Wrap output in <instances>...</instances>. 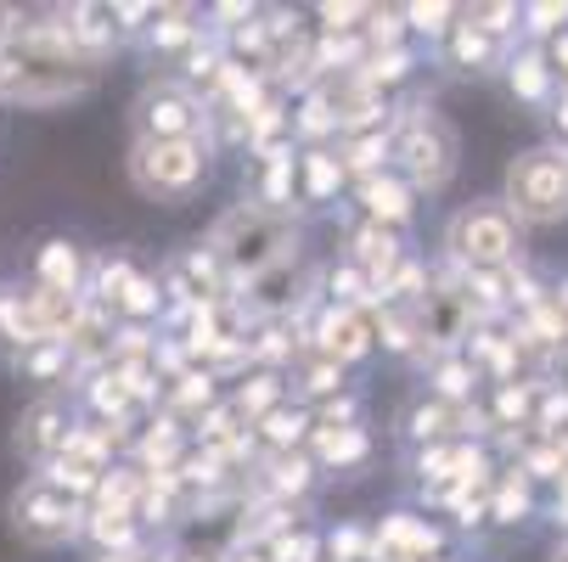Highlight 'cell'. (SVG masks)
<instances>
[{
  "label": "cell",
  "instance_id": "cell-6",
  "mask_svg": "<svg viewBox=\"0 0 568 562\" xmlns=\"http://www.w3.org/2000/svg\"><path fill=\"white\" fill-rule=\"evenodd\" d=\"M141 124L152 130L146 141H192V102L181 91H152L141 102Z\"/></svg>",
  "mask_w": 568,
  "mask_h": 562
},
{
  "label": "cell",
  "instance_id": "cell-9",
  "mask_svg": "<svg viewBox=\"0 0 568 562\" xmlns=\"http://www.w3.org/2000/svg\"><path fill=\"white\" fill-rule=\"evenodd\" d=\"M310 186H315V197H327V192L338 186V170H333V164H327V157H321V152L310 157Z\"/></svg>",
  "mask_w": 568,
  "mask_h": 562
},
{
  "label": "cell",
  "instance_id": "cell-1",
  "mask_svg": "<svg viewBox=\"0 0 568 562\" xmlns=\"http://www.w3.org/2000/svg\"><path fill=\"white\" fill-rule=\"evenodd\" d=\"M85 79H91V68L45 34H34L12 57H0V91L18 96V102H57V96L79 91Z\"/></svg>",
  "mask_w": 568,
  "mask_h": 562
},
{
  "label": "cell",
  "instance_id": "cell-3",
  "mask_svg": "<svg viewBox=\"0 0 568 562\" xmlns=\"http://www.w3.org/2000/svg\"><path fill=\"white\" fill-rule=\"evenodd\" d=\"M287 243V225L282 219H265L260 208H242V214H225L220 231H214V248L236 265V270H265Z\"/></svg>",
  "mask_w": 568,
  "mask_h": 562
},
{
  "label": "cell",
  "instance_id": "cell-5",
  "mask_svg": "<svg viewBox=\"0 0 568 562\" xmlns=\"http://www.w3.org/2000/svg\"><path fill=\"white\" fill-rule=\"evenodd\" d=\"M18 529L29 540H62V534H73V501H62L57 490L34 484L29 495H18Z\"/></svg>",
  "mask_w": 568,
  "mask_h": 562
},
{
  "label": "cell",
  "instance_id": "cell-7",
  "mask_svg": "<svg viewBox=\"0 0 568 562\" xmlns=\"http://www.w3.org/2000/svg\"><path fill=\"white\" fill-rule=\"evenodd\" d=\"M40 276H45V287H51V293H68V287H73V276H79V254H73L68 243H51V248L40 254Z\"/></svg>",
  "mask_w": 568,
  "mask_h": 562
},
{
  "label": "cell",
  "instance_id": "cell-11",
  "mask_svg": "<svg viewBox=\"0 0 568 562\" xmlns=\"http://www.w3.org/2000/svg\"><path fill=\"white\" fill-rule=\"evenodd\" d=\"M108 562H141V556H108Z\"/></svg>",
  "mask_w": 568,
  "mask_h": 562
},
{
  "label": "cell",
  "instance_id": "cell-10",
  "mask_svg": "<svg viewBox=\"0 0 568 562\" xmlns=\"http://www.w3.org/2000/svg\"><path fill=\"white\" fill-rule=\"evenodd\" d=\"M366 197H372V208H377V214H383V208H388V214H399V192H394V186H372Z\"/></svg>",
  "mask_w": 568,
  "mask_h": 562
},
{
  "label": "cell",
  "instance_id": "cell-2",
  "mask_svg": "<svg viewBox=\"0 0 568 562\" xmlns=\"http://www.w3.org/2000/svg\"><path fill=\"white\" fill-rule=\"evenodd\" d=\"M209 175V157L197 141H141L135 146V181L146 197H192Z\"/></svg>",
  "mask_w": 568,
  "mask_h": 562
},
{
  "label": "cell",
  "instance_id": "cell-4",
  "mask_svg": "<svg viewBox=\"0 0 568 562\" xmlns=\"http://www.w3.org/2000/svg\"><path fill=\"white\" fill-rule=\"evenodd\" d=\"M513 197L529 214H557V208H568V181H562L557 164H546V157H524L513 170Z\"/></svg>",
  "mask_w": 568,
  "mask_h": 562
},
{
  "label": "cell",
  "instance_id": "cell-8",
  "mask_svg": "<svg viewBox=\"0 0 568 562\" xmlns=\"http://www.w3.org/2000/svg\"><path fill=\"white\" fill-rule=\"evenodd\" d=\"M57 422H62V411L51 406V399H45V406H34V411H29V433H23V450L45 456V450H51V445L62 439V428H57Z\"/></svg>",
  "mask_w": 568,
  "mask_h": 562
}]
</instances>
